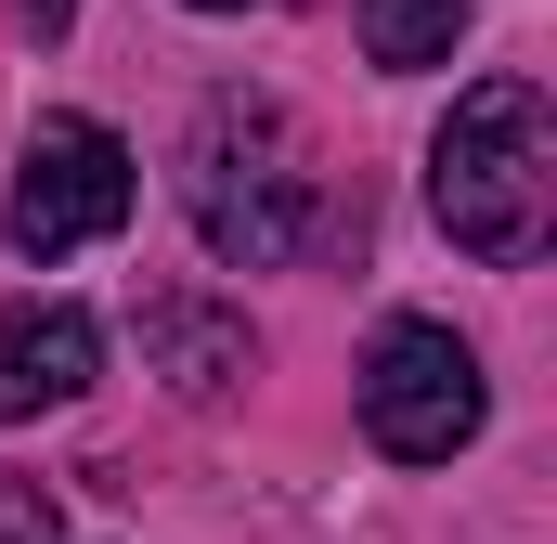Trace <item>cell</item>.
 I'll return each instance as SVG.
<instances>
[{
	"instance_id": "obj_1",
	"label": "cell",
	"mask_w": 557,
	"mask_h": 544,
	"mask_svg": "<svg viewBox=\"0 0 557 544\" xmlns=\"http://www.w3.org/2000/svg\"><path fill=\"white\" fill-rule=\"evenodd\" d=\"M182 208H195L208 260L273 272V260H298L311 221H324V169L298 156L285 104H260V91H208L195 131H182Z\"/></svg>"
},
{
	"instance_id": "obj_2",
	"label": "cell",
	"mask_w": 557,
	"mask_h": 544,
	"mask_svg": "<svg viewBox=\"0 0 557 544\" xmlns=\"http://www.w3.org/2000/svg\"><path fill=\"white\" fill-rule=\"evenodd\" d=\"M428 208L467 260H532L557 221V118L532 78H480L454 91V118L428 143Z\"/></svg>"
},
{
	"instance_id": "obj_3",
	"label": "cell",
	"mask_w": 557,
	"mask_h": 544,
	"mask_svg": "<svg viewBox=\"0 0 557 544\" xmlns=\"http://www.w3.org/2000/svg\"><path fill=\"white\" fill-rule=\"evenodd\" d=\"M480 415H493L480 350H467L454 324H428V311H389L376 350H363V441L403 454V467H441V454L480 441Z\"/></svg>"
},
{
	"instance_id": "obj_4",
	"label": "cell",
	"mask_w": 557,
	"mask_h": 544,
	"mask_svg": "<svg viewBox=\"0 0 557 544\" xmlns=\"http://www.w3.org/2000/svg\"><path fill=\"white\" fill-rule=\"evenodd\" d=\"M143 169L131 143L104 131V118H39L26 156H13V208H0V234L26 247V260H65V247H104L117 221H131Z\"/></svg>"
},
{
	"instance_id": "obj_5",
	"label": "cell",
	"mask_w": 557,
	"mask_h": 544,
	"mask_svg": "<svg viewBox=\"0 0 557 544\" xmlns=\"http://www.w3.org/2000/svg\"><path fill=\"white\" fill-rule=\"evenodd\" d=\"M104 376V324L78 298H13L0 311V415H65Z\"/></svg>"
},
{
	"instance_id": "obj_6",
	"label": "cell",
	"mask_w": 557,
	"mask_h": 544,
	"mask_svg": "<svg viewBox=\"0 0 557 544\" xmlns=\"http://www.w3.org/2000/svg\"><path fill=\"white\" fill-rule=\"evenodd\" d=\"M143 363L182 390V403H221L247 376V324L208 311V298H143Z\"/></svg>"
},
{
	"instance_id": "obj_7",
	"label": "cell",
	"mask_w": 557,
	"mask_h": 544,
	"mask_svg": "<svg viewBox=\"0 0 557 544\" xmlns=\"http://www.w3.org/2000/svg\"><path fill=\"white\" fill-rule=\"evenodd\" d=\"M454 39H467V0H363V52H376L389 78L454 65Z\"/></svg>"
},
{
	"instance_id": "obj_8",
	"label": "cell",
	"mask_w": 557,
	"mask_h": 544,
	"mask_svg": "<svg viewBox=\"0 0 557 544\" xmlns=\"http://www.w3.org/2000/svg\"><path fill=\"white\" fill-rule=\"evenodd\" d=\"M0 544H52V493L39 480H0Z\"/></svg>"
},
{
	"instance_id": "obj_9",
	"label": "cell",
	"mask_w": 557,
	"mask_h": 544,
	"mask_svg": "<svg viewBox=\"0 0 557 544\" xmlns=\"http://www.w3.org/2000/svg\"><path fill=\"white\" fill-rule=\"evenodd\" d=\"M13 13H26V26H39V39H52V26H65V13H78V0H13Z\"/></svg>"
},
{
	"instance_id": "obj_10",
	"label": "cell",
	"mask_w": 557,
	"mask_h": 544,
	"mask_svg": "<svg viewBox=\"0 0 557 544\" xmlns=\"http://www.w3.org/2000/svg\"><path fill=\"white\" fill-rule=\"evenodd\" d=\"M195 13H247V0H195Z\"/></svg>"
}]
</instances>
